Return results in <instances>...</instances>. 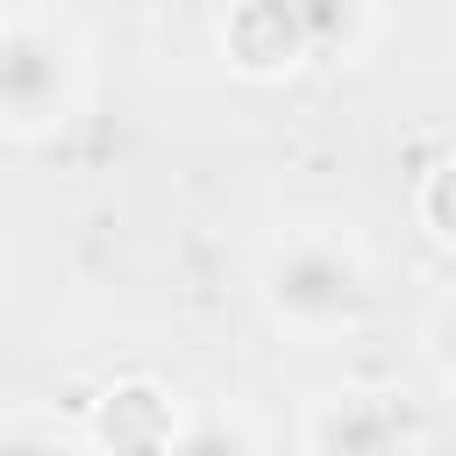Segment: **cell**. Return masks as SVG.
Masks as SVG:
<instances>
[{
	"label": "cell",
	"instance_id": "cell-5",
	"mask_svg": "<svg viewBox=\"0 0 456 456\" xmlns=\"http://www.w3.org/2000/svg\"><path fill=\"white\" fill-rule=\"evenodd\" d=\"M306 449L328 456H399L406 449V406L370 385H342L306 413Z\"/></svg>",
	"mask_w": 456,
	"mask_h": 456
},
{
	"label": "cell",
	"instance_id": "cell-12",
	"mask_svg": "<svg viewBox=\"0 0 456 456\" xmlns=\"http://www.w3.org/2000/svg\"><path fill=\"white\" fill-rule=\"evenodd\" d=\"M449 413H456V392H449Z\"/></svg>",
	"mask_w": 456,
	"mask_h": 456
},
{
	"label": "cell",
	"instance_id": "cell-3",
	"mask_svg": "<svg viewBox=\"0 0 456 456\" xmlns=\"http://www.w3.org/2000/svg\"><path fill=\"white\" fill-rule=\"evenodd\" d=\"M214 43H221L228 71L256 78V86L314 64V43H306V21H299L292 0H228L221 21H214Z\"/></svg>",
	"mask_w": 456,
	"mask_h": 456
},
{
	"label": "cell",
	"instance_id": "cell-6",
	"mask_svg": "<svg viewBox=\"0 0 456 456\" xmlns=\"http://www.w3.org/2000/svg\"><path fill=\"white\" fill-rule=\"evenodd\" d=\"M314 43V64H356L378 43V0H292Z\"/></svg>",
	"mask_w": 456,
	"mask_h": 456
},
{
	"label": "cell",
	"instance_id": "cell-9",
	"mask_svg": "<svg viewBox=\"0 0 456 456\" xmlns=\"http://www.w3.org/2000/svg\"><path fill=\"white\" fill-rule=\"evenodd\" d=\"M413 349H420V363H428V378H435L442 392H456V285H449V292H435V299L420 306V328H413Z\"/></svg>",
	"mask_w": 456,
	"mask_h": 456
},
{
	"label": "cell",
	"instance_id": "cell-11",
	"mask_svg": "<svg viewBox=\"0 0 456 456\" xmlns=\"http://www.w3.org/2000/svg\"><path fill=\"white\" fill-rule=\"evenodd\" d=\"M299 456H328V449H299Z\"/></svg>",
	"mask_w": 456,
	"mask_h": 456
},
{
	"label": "cell",
	"instance_id": "cell-2",
	"mask_svg": "<svg viewBox=\"0 0 456 456\" xmlns=\"http://www.w3.org/2000/svg\"><path fill=\"white\" fill-rule=\"evenodd\" d=\"M93 100V36L57 0H14L0 14V128L14 150L64 135Z\"/></svg>",
	"mask_w": 456,
	"mask_h": 456
},
{
	"label": "cell",
	"instance_id": "cell-8",
	"mask_svg": "<svg viewBox=\"0 0 456 456\" xmlns=\"http://www.w3.org/2000/svg\"><path fill=\"white\" fill-rule=\"evenodd\" d=\"M0 456H86V442L43 406H14L0 420Z\"/></svg>",
	"mask_w": 456,
	"mask_h": 456
},
{
	"label": "cell",
	"instance_id": "cell-4",
	"mask_svg": "<svg viewBox=\"0 0 456 456\" xmlns=\"http://www.w3.org/2000/svg\"><path fill=\"white\" fill-rule=\"evenodd\" d=\"M185 428V406L157 385V378H121L93 399V420H86V442L100 456H164Z\"/></svg>",
	"mask_w": 456,
	"mask_h": 456
},
{
	"label": "cell",
	"instance_id": "cell-10",
	"mask_svg": "<svg viewBox=\"0 0 456 456\" xmlns=\"http://www.w3.org/2000/svg\"><path fill=\"white\" fill-rule=\"evenodd\" d=\"M413 221H420L442 249H456V157H442V164L413 185Z\"/></svg>",
	"mask_w": 456,
	"mask_h": 456
},
{
	"label": "cell",
	"instance_id": "cell-7",
	"mask_svg": "<svg viewBox=\"0 0 456 456\" xmlns=\"http://www.w3.org/2000/svg\"><path fill=\"white\" fill-rule=\"evenodd\" d=\"M164 456H264V435H256L249 406L214 399V406H185V428Z\"/></svg>",
	"mask_w": 456,
	"mask_h": 456
},
{
	"label": "cell",
	"instance_id": "cell-1",
	"mask_svg": "<svg viewBox=\"0 0 456 456\" xmlns=\"http://www.w3.org/2000/svg\"><path fill=\"white\" fill-rule=\"evenodd\" d=\"M249 285L278 335L335 342V335L363 328V314L378 299V264L349 221L306 214V221H285L278 235H264Z\"/></svg>",
	"mask_w": 456,
	"mask_h": 456
}]
</instances>
